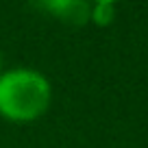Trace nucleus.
<instances>
[{
  "label": "nucleus",
  "instance_id": "1",
  "mask_svg": "<svg viewBox=\"0 0 148 148\" xmlns=\"http://www.w3.org/2000/svg\"><path fill=\"white\" fill-rule=\"evenodd\" d=\"M52 100L50 81L39 70L11 68L0 74V116L11 122H33Z\"/></svg>",
  "mask_w": 148,
  "mask_h": 148
},
{
  "label": "nucleus",
  "instance_id": "2",
  "mask_svg": "<svg viewBox=\"0 0 148 148\" xmlns=\"http://www.w3.org/2000/svg\"><path fill=\"white\" fill-rule=\"evenodd\" d=\"M35 7L48 11L57 20L72 24V26H81L89 22V11H92V5L85 0H44V2H37Z\"/></svg>",
  "mask_w": 148,
  "mask_h": 148
},
{
  "label": "nucleus",
  "instance_id": "3",
  "mask_svg": "<svg viewBox=\"0 0 148 148\" xmlns=\"http://www.w3.org/2000/svg\"><path fill=\"white\" fill-rule=\"evenodd\" d=\"M116 2L113 0H98L92 5V11H89V20L98 26H109L113 20H116Z\"/></svg>",
  "mask_w": 148,
  "mask_h": 148
},
{
  "label": "nucleus",
  "instance_id": "4",
  "mask_svg": "<svg viewBox=\"0 0 148 148\" xmlns=\"http://www.w3.org/2000/svg\"><path fill=\"white\" fill-rule=\"evenodd\" d=\"M0 74H2V57H0Z\"/></svg>",
  "mask_w": 148,
  "mask_h": 148
}]
</instances>
